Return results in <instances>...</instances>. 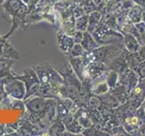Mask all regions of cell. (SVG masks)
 Returning a JSON list of instances; mask_svg holds the SVG:
<instances>
[{
  "instance_id": "6da1fadb",
  "label": "cell",
  "mask_w": 145,
  "mask_h": 136,
  "mask_svg": "<svg viewBox=\"0 0 145 136\" xmlns=\"http://www.w3.org/2000/svg\"><path fill=\"white\" fill-rule=\"evenodd\" d=\"M90 33L100 45L121 44L123 40V35L121 32L112 29L103 21L100 22Z\"/></svg>"
},
{
  "instance_id": "7a4b0ae2",
  "label": "cell",
  "mask_w": 145,
  "mask_h": 136,
  "mask_svg": "<svg viewBox=\"0 0 145 136\" xmlns=\"http://www.w3.org/2000/svg\"><path fill=\"white\" fill-rule=\"evenodd\" d=\"M124 50V45L121 44H103L99 45L97 48L90 52L93 62H102L106 66L110 63L113 59Z\"/></svg>"
},
{
  "instance_id": "3957f363",
  "label": "cell",
  "mask_w": 145,
  "mask_h": 136,
  "mask_svg": "<svg viewBox=\"0 0 145 136\" xmlns=\"http://www.w3.org/2000/svg\"><path fill=\"white\" fill-rule=\"evenodd\" d=\"M2 5L6 12L13 19V26L10 30V33L7 35V36H8L16 28L17 25L22 23V18L25 16L26 12L28 11V7L22 0H5Z\"/></svg>"
},
{
  "instance_id": "277c9868",
  "label": "cell",
  "mask_w": 145,
  "mask_h": 136,
  "mask_svg": "<svg viewBox=\"0 0 145 136\" xmlns=\"http://www.w3.org/2000/svg\"><path fill=\"white\" fill-rule=\"evenodd\" d=\"M145 100V78L140 79L139 83L131 90L127 100V112L133 114L142 105Z\"/></svg>"
},
{
  "instance_id": "5b68a950",
  "label": "cell",
  "mask_w": 145,
  "mask_h": 136,
  "mask_svg": "<svg viewBox=\"0 0 145 136\" xmlns=\"http://www.w3.org/2000/svg\"><path fill=\"white\" fill-rule=\"evenodd\" d=\"M33 69L35 71L38 78L41 83L43 84H63V78L61 75L53 69L49 65H39V66H34Z\"/></svg>"
},
{
  "instance_id": "8992f818",
  "label": "cell",
  "mask_w": 145,
  "mask_h": 136,
  "mask_svg": "<svg viewBox=\"0 0 145 136\" xmlns=\"http://www.w3.org/2000/svg\"><path fill=\"white\" fill-rule=\"evenodd\" d=\"M16 79L25 82V95L24 99H28L33 94H35L39 89L40 86V80L38 76L36 75L35 71L32 69H27L24 72V75L16 76Z\"/></svg>"
},
{
  "instance_id": "52a82bcc",
  "label": "cell",
  "mask_w": 145,
  "mask_h": 136,
  "mask_svg": "<svg viewBox=\"0 0 145 136\" xmlns=\"http://www.w3.org/2000/svg\"><path fill=\"white\" fill-rule=\"evenodd\" d=\"M125 51H126V49L124 48V50L122 51L121 54H120L119 56H117L110 63H109L107 66L109 70H113L120 75V74H122V73H125L129 69L128 65H127V61H126Z\"/></svg>"
},
{
  "instance_id": "ba28073f",
  "label": "cell",
  "mask_w": 145,
  "mask_h": 136,
  "mask_svg": "<svg viewBox=\"0 0 145 136\" xmlns=\"http://www.w3.org/2000/svg\"><path fill=\"white\" fill-rule=\"evenodd\" d=\"M108 67L102 62L94 61L90 63L87 66V72L90 76V78L93 81L96 80L99 77H102L103 75H105Z\"/></svg>"
},
{
  "instance_id": "9c48e42d",
  "label": "cell",
  "mask_w": 145,
  "mask_h": 136,
  "mask_svg": "<svg viewBox=\"0 0 145 136\" xmlns=\"http://www.w3.org/2000/svg\"><path fill=\"white\" fill-rule=\"evenodd\" d=\"M56 37H57V44L59 48H60V50L63 53L67 54L71 51L72 47L74 44L72 36L68 35L65 33H63L62 30H60L57 33Z\"/></svg>"
},
{
  "instance_id": "30bf717a",
  "label": "cell",
  "mask_w": 145,
  "mask_h": 136,
  "mask_svg": "<svg viewBox=\"0 0 145 136\" xmlns=\"http://www.w3.org/2000/svg\"><path fill=\"white\" fill-rule=\"evenodd\" d=\"M123 35V40H122V44L124 45V48L130 53H136L139 51L140 47V44L138 41V39L135 37L133 35L130 33H126V32H121Z\"/></svg>"
},
{
  "instance_id": "8fae6325",
  "label": "cell",
  "mask_w": 145,
  "mask_h": 136,
  "mask_svg": "<svg viewBox=\"0 0 145 136\" xmlns=\"http://www.w3.org/2000/svg\"><path fill=\"white\" fill-rule=\"evenodd\" d=\"M80 44H82V46L84 48L85 52H92L93 50L97 48L100 45L96 42V40L94 39L93 35L87 30L84 32V37Z\"/></svg>"
},
{
  "instance_id": "7c38bea8",
  "label": "cell",
  "mask_w": 145,
  "mask_h": 136,
  "mask_svg": "<svg viewBox=\"0 0 145 136\" xmlns=\"http://www.w3.org/2000/svg\"><path fill=\"white\" fill-rule=\"evenodd\" d=\"M142 10H143V7H140V5L135 4L134 6H133L130 10L127 13V17L128 19L133 23V24H137V23L142 21Z\"/></svg>"
},
{
  "instance_id": "4fadbf2b",
  "label": "cell",
  "mask_w": 145,
  "mask_h": 136,
  "mask_svg": "<svg viewBox=\"0 0 145 136\" xmlns=\"http://www.w3.org/2000/svg\"><path fill=\"white\" fill-rule=\"evenodd\" d=\"M66 131L65 125L63 124L62 120L58 119L54 122H53L52 125L50 126L48 130V134L49 135H63Z\"/></svg>"
},
{
  "instance_id": "5bb4252c",
  "label": "cell",
  "mask_w": 145,
  "mask_h": 136,
  "mask_svg": "<svg viewBox=\"0 0 145 136\" xmlns=\"http://www.w3.org/2000/svg\"><path fill=\"white\" fill-rule=\"evenodd\" d=\"M102 17H103V14L98 10H94L93 12L89 14V24H88L87 31L89 32L92 31L102 21Z\"/></svg>"
},
{
  "instance_id": "9a60e30c",
  "label": "cell",
  "mask_w": 145,
  "mask_h": 136,
  "mask_svg": "<svg viewBox=\"0 0 145 136\" xmlns=\"http://www.w3.org/2000/svg\"><path fill=\"white\" fill-rule=\"evenodd\" d=\"M105 81L109 85V88L112 89L115 87L119 81V74L113 70H107L105 73Z\"/></svg>"
},
{
  "instance_id": "2e32d148",
  "label": "cell",
  "mask_w": 145,
  "mask_h": 136,
  "mask_svg": "<svg viewBox=\"0 0 145 136\" xmlns=\"http://www.w3.org/2000/svg\"><path fill=\"white\" fill-rule=\"evenodd\" d=\"M88 24H89V15L88 14H85V15L82 16L80 17L75 18V30H79V31H86L88 28Z\"/></svg>"
},
{
  "instance_id": "e0dca14e",
  "label": "cell",
  "mask_w": 145,
  "mask_h": 136,
  "mask_svg": "<svg viewBox=\"0 0 145 136\" xmlns=\"http://www.w3.org/2000/svg\"><path fill=\"white\" fill-rule=\"evenodd\" d=\"M84 128L79 124L78 120H77V118H75V117H74V121H72L68 126H66V131L72 134L82 133L84 131Z\"/></svg>"
},
{
  "instance_id": "ac0fdd59",
  "label": "cell",
  "mask_w": 145,
  "mask_h": 136,
  "mask_svg": "<svg viewBox=\"0 0 145 136\" xmlns=\"http://www.w3.org/2000/svg\"><path fill=\"white\" fill-rule=\"evenodd\" d=\"M109 85L106 83L105 79L103 82H100V83L96 84L95 85H93V94H96V95H101L107 92H109Z\"/></svg>"
},
{
  "instance_id": "d6986e66",
  "label": "cell",
  "mask_w": 145,
  "mask_h": 136,
  "mask_svg": "<svg viewBox=\"0 0 145 136\" xmlns=\"http://www.w3.org/2000/svg\"><path fill=\"white\" fill-rule=\"evenodd\" d=\"M84 52H85V50L82 46L81 44H74V46L72 47L71 51L68 53L66 56L70 57H80L84 54Z\"/></svg>"
},
{
  "instance_id": "ffe728a7",
  "label": "cell",
  "mask_w": 145,
  "mask_h": 136,
  "mask_svg": "<svg viewBox=\"0 0 145 136\" xmlns=\"http://www.w3.org/2000/svg\"><path fill=\"white\" fill-rule=\"evenodd\" d=\"M135 26H136V27H137V29H138V32L140 34V38H142L143 44H145V23L142 22V21H140V22L137 23V24H135Z\"/></svg>"
},
{
  "instance_id": "44dd1931",
  "label": "cell",
  "mask_w": 145,
  "mask_h": 136,
  "mask_svg": "<svg viewBox=\"0 0 145 136\" xmlns=\"http://www.w3.org/2000/svg\"><path fill=\"white\" fill-rule=\"evenodd\" d=\"M136 73H137V74L139 75L140 80L145 78V60H143L139 65L137 70H136Z\"/></svg>"
},
{
  "instance_id": "7402d4cb",
  "label": "cell",
  "mask_w": 145,
  "mask_h": 136,
  "mask_svg": "<svg viewBox=\"0 0 145 136\" xmlns=\"http://www.w3.org/2000/svg\"><path fill=\"white\" fill-rule=\"evenodd\" d=\"M83 37H84V32L79 31V30H75L74 35H72L74 44H80L82 42V40H83Z\"/></svg>"
},
{
  "instance_id": "603a6c76",
  "label": "cell",
  "mask_w": 145,
  "mask_h": 136,
  "mask_svg": "<svg viewBox=\"0 0 145 136\" xmlns=\"http://www.w3.org/2000/svg\"><path fill=\"white\" fill-rule=\"evenodd\" d=\"M72 14H74V18H77V17H80L82 16L85 15V12L83 9V7L79 5V6H76L74 7V9H72Z\"/></svg>"
},
{
  "instance_id": "cb8c5ba5",
  "label": "cell",
  "mask_w": 145,
  "mask_h": 136,
  "mask_svg": "<svg viewBox=\"0 0 145 136\" xmlns=\"http://www.w3.org/2000/svg\"><path fill=\"white\" fill-rule=\"evenodd\" d=\"M138 54H139V56L140 58V60L143 61L145 60V44H142V45H140V47L139 49V51L137 52Z\"/></svg>"
},
{
  "instance_id": "d4e9b609",
  "label": "cell",
  "mask_w": 145,
  "mask_h": 136,
  "mask_svg": "<svg viewBox=\"0 0 145 136\" xmlns=\"http://www.w3.org/2000/svg\"><path fill=\"white\" fill-rule=\"evenodd\" d=\"M133 1L135 4L140 5V7H145V0H133Z\"/></svg>"
},
{
  "instance_id": "484cf974",
  "label": "cell",
  "mask_w": 145,
  "mask_h": 136,
  "mask_svg": "<svg viewBox=\"0 0 145 136\" xmlns=\"http://www.w3.org/2000/svg\"><path fill=\"white\" fill-rule=\"evenodd\" d=\"M22 1L24 2V3L26 5V6H27V5H28V6H29V5H32V4L34 3L35 0H22Z\"/></svg>"
},
{
  "instance_id": "4316f807",
  "label": "cell",
  "mask_w": 145,
  "mask_h": 136,
  "mask_svg": "<svg viewBox=\"0 0 145 136\" xmlns=\"http://www.w3.org/2000/svg\"><path fill=\"white\" fill-rule=\"evenodd\" d=\"M140 133H142V135H145V124L140 127Z\"/></svg>"
},
{
  "instance_id": "83f0119b",
  "label": "cell",
  "mask_w": 145,
  "mask_h": 136,
  "mask_svg": "<svg viewBox=\"0 0 145 136\" xmlns=\"http://www.w3.org/2000/svg\"><path fill=\"white\" fill-rule=\"evenodd\" d=\"M4 133H5V131L3 130L2 127H0V135H3V134H4Z\"/></svg>"
},
{
  "instance_id": "f1b7e54d",
  "label": "cell",
  "mask_w": 145,
  "mask_h": 136,
  "mask_svg": "<svg viewBox=\"0 0 145 136\" xmlns=\"http://www.w3.org/2000/svg\"><path fill=\"white\" fill-rule=\"evenodd\" d=\"M4 2H5V0H0V6H1V5H2Z\"/></svg>"
},
{
  "instance_id": "f546056e",
  "label": "cell",
  "mask_w": 145,
  "mask_h": 136,
  "mask_svg": "<svg viewBox=\"0 0 145 136\" xmlns=\"http://www.w3.org/2000/svg\"><path fill=\"white\" fill-rule=\"evenodd\" d=\"M142 105H143V108H144V110H145V100H144V102L142 103Z\"/></svg>"
}]
</instances>
